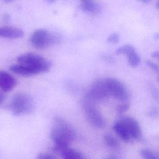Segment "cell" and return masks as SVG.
<instances>
[{
    "instance_id": "cell-1",
    "label": "cell",
    "mask_w": 159,
    "mask_h": 159,
    "mask_svg": "<svg viewBox=\"0 0 159 159\" xmlns=\"http://www.w3.org/2000/svg\"><path fill=\"white\" fill-rule=\"evenodd\" d=\"M75 137V130L66 120L60 117L53 119L50 130V138L54 143V152L61 153L69 147Z\"/></svg>"
},
{
    "instance_id": "cell-2",
    "label": "cell",
    "mask_w": 159,
    "mask_h": 159,
    "mask_svg": "<svg viewBox=\"0 0 159 159\" xmlns=\"http://www.w3.org/2000/svg\"><path fill=\"white\" fill-rule=\"evenodd\" d=\"M8 108L14 116H24L33 111L34 103L30 95L21 92L15 94L12 97Z\"/></svg>"
},
{
    "instance_id": "cell-3",
    "label": "cell",
    "mask_w": 159,
    "mask_h": 159,
    "mask_svg": "<svg viewBox=\"0 0 159 159\" xmlns=\"http://www.w3.org/2000/svg\"><path fill=\"white\" fill-rule=\"evenodd\" d=\"M81 106L88 122L94 128L101 129L106 125V120L96 106V103L85 96L81 101Z\"/></svg>"
},
{
    "instance_id": "cell-4",
    "label": "cell",
    "mask_w": 159,
    "mask_h": 159,
    "mask_svg": "<svg viewBox=\"0 0 159 159\" xmlns=\"http://www.w3.org/2000/svg\"><path fill=\"white\" fill-rule=\"evenodd\" d=\"M61 38L58 34L45 29H37L31 35L30 41L36 48L44 49L49 46L60 42Z\"/></svg>"
},
{
    "instance_id": "cell-5",
    "label": "cell",
    "mask_w": 159,
    "mask_h": 159,
    "mask_svg": "<svg viewBox=\"0 0 159 159\" xmlns=\"http://www.w3.org/2000/svg\"><path fill=\"white\" fill-rule=\"evenodd\" d=\"M19 64L30 66L37 68L40 73L48 71L51 67L50 63L40 55L34 53H26L17 58Z\"/></svg>"
},
{
    "instance_id": "cell-6",
    "label": "cell",
    "mask_w": 159,
    "mask_h": 159,
    "mask_svg": "<svg viewBox=\"0 0 159 159\" xmlns=\"http://www.w3.org/2000/svg\"><path fill=\"white\" fill-rule=\"evenodd\" d=\"M104 81L109 95L121 102H126L128 100L129 91L121 81L112 77L105 78Z\"/></svg>"
},
{
    "instance_id": "cell-7",
    "label": "cell",
    "mask_w": 159,
    "mask_h": 159,
    "mask_svg": "<svg viewBox=\"0 0 159 159\" xmlns=\"http://www.w3.org/2000/svg\"><path fill=\"white\" fill-rule=\"evenodd\" d=\"M109 96L104 79H98L94 81L85 95L96 104L106 101Z\"/></svg>"
},
{
    "instance_id": "cell-8",
    "label": "cell",
    "mask_w": 159,
    "mask_h": 159,
    "mask_svg": "<svg viewBox=\"0 0 159 159\" xmlns=\"http://www.w3.org/2000/svg\"><path fill=\"white\" fill-rule=\"evenodd\" d=\"M117 55H124L127 57L129 65L132 67L137 66L141 61V59L135 48L129 44L124 45L116 50Z\"/></svg>"
},
{
    "instance_id": "cell-9",
    "label": "cell",
    "mask_w": 159,
    "mask_h": 159,
    "mask_svg": "<svg viewBox=\"0 0 159 159\" xmlns=\"http://www.w3.org/2000/svg\"><path fill=\"white\" fill-rule=\"evenodd\" d=\"M127 128L132 139L140 140L142 138V129L139 122L131 116H124L120 119Z\"/></svg>"
},
{
    "instance_id": "cell-10",
    "label": "cell",
    "mask_w": 159,
    "mask_h": 159,
    "mask_svg": "<svg viewBox=\"0 0 159 159\" xmlns=\"http://www.w3.org/2000/svg\"><path fill=\"white\" fill-rule=\"evenodd\" d=\"M17 80L11 73L0 70V89L4 92L12 91L17 85Z\"/></svg>"
},
{
    "instance_id": "cell-11",
    "label": "cell",
    "mask_w": 159,
    "mask_h": 159,
    "mask_svg": "<svg viewBox=\"0 0 159 159\" xmlns=\"http://www.w3.org/2000/svg\"><path fill=\"white\" fill-rule=\"evenodd\" d=\"M9 70L16 75L22 76H30L40 73L39 71L34 67L19 63L11 65L9 67Z\"/></svg>"
},
{
    "instance_id": "cell-12",
    "label": "cell",
    "mask_w": 159,
    "mask_h": 159,
    "mask_svg": "<svg viewBox=\"0 0 159 159\" xmlns=\"http://www.w3.org/2000/svg\"><path fill=\"white\" fill-rule=\"evenodd\" d=\"M24 33L22 30L9 26H4L0 27V37L9 39H17L23 37Z\"/></svg>"
},
{
    "instance_id": "cell-13",
    "label": "cell",
    "mask_w": 159,
    "mask_h": 159,
    "mask_svg": "<svg viewBox=\"0 0 159 159\" xmlns=\"http://www.w3.org/2000/svg\"><path fill=\"white\" fill-rule=\"evenodd\" d=\"M112 128L118 137L124 142H128L132 140L127 128L120 119L114 122Z\"/></svg>"
},
{
    "instance_id": "cell-14",
    "label": "cell",
    "mask_w": 159,
    "mask_h": 159,
    "mask_svg": "<svg viewBox=\"0 0 159 159\" xmlns=\"http://www.w3.org/2000/svg\"><path fill=\"white\" fill-rule=\"evenodd\" d=\"M80 8L83 11L93 14L99 12L101 9L99 4L92 0L82 1V3L80 4Z\"/></svg>"
},
{
    "instance_id": "cell-15",
    "label": "cell",
    "mask_w": 159,
    "mask_h": 159,
    "mask_svg": "<svg viewBox=\"0 0 159 159\" xmlns=\"http://www.w3.org/2000/svg\"><path fill=\"white\" fill-rule=\"evenodd\" d=\"M61 155L63 159H88L80 151L69 147L64 150Z\"/></svg>"
},
{
    "instance_id": "cell-16",
    "label": "cell",
    "mask_w": 159,
    "mask_h": 159,
    "mask_svg": "<svg viewBox=\"0 0 159 159\" xmlns=\"http://www.w3.org/2000/svg\"><path fill=\"white\" fill-rule=\"evenodd\" d=\"M103 141L105 145L113 149L118 148L120 146L119 140L111 134H106L103 136Z\"/></svg>"
},
{
    "instance_id": "cell-17",
    "label": "cell",
    "mask_w": 159,
    "mask_h": 159,
    "mask_svg": "<svg viewBox=\"0 0 159 159\" xmlns=\"http://www.w3.org/2000/svg\"><path fill=\"white\" fill-rule=\"evenodd\" d=\"M140 156L143 159H159L158 155L150 149H142L140 151Z\"/></svg>"
},
{
    "instance_id": "cell-18",
    "label": "cell",
    "mask_w": 159,
    "mask_h": 159,
    "mask_svg": "<svg viewBox=\"0 0 159 159\" xmlns=\"http://www.w3.org/2000/svg\"><path fill=\"white\" fill-rule=\"evenodd\" d=\"M129 104L126 102H123L122 103L117 106L116 108V111L118 114H122L128 111L129 109Z\"/></svg>"
},
{
    "instance_id": "cell-19",
    "label": "cell",
    "mask_w": 159,
    "mask_h": 159,
    "mask_svg": "<svg viewBox=\"0 0 159 159\" xmlns=\"http://www.w3.org/2000/svg\"><path fill=\"white\" fill-rule=\"evenodd\" d=\"M119 36L117 34H116V33L110 35L107 39V42L112 44L117 43L119 42Z\"/></svg>"
},
{
    "instance_id": "cell-20",
    "label": "cell",
    "mask_w": 159,
    "mask_h": 159,
    "mask_svg": "<svg viewBox=\"0 0 159 159\" xmlns=\"http://www.w3.org/2000/svg\"><path fill=\"white\" fill-rule=\"evenodd\" d=\"M35 159H56L55 157L50 153H39Z\"/></svg>"
},
{
    "instance_id": "cell-21",
    "label": "cell",
    "mask_w": 159,
    "mask_h": 159,
    "mask_svg": "<svg viewBox=\"0 0 159 159\" xmlns=\"http://www.w3.org/2000/svg\"><path fill=\"white\" fill-rule=\"evenodd\" d=\"M146 64L148 66H149L154 72L158 73V66L157 64H156L155 63L152 61H150V60H148L146 62Z\"/></svg>"
},
{
    "instance_id": "cell-22",
    "label": "cell",
    "mask_w": 159,
    "mask_h": 159,
    "mask_svg": "<svg viewBox=\"0 0 159 159\" xmlns=\"http://www.w3.org/2000/svg\"><path fill=\"white\" fill-rule=\"evenodd\" d=\"M158 110L155 107H152L148 111V115L152 117H157L158 116Z\"/></svg>"
},
{
    "instance_id": "cell-23",
    "label": "cell",
    "mask_w": 159,
    "mask_h": 159,
    "mask_svg": "<svg viewBox=\"0 0 159 159\" xmlns=\"http://www.w3.org/2000/svg\"><path fill=\"white\" fill-rule=\"evenodd\" d=\"M2 20L6 23L9 22L10 21V20H11L10 15L9 14H7V13L3 14V16H2Z\"/></svg>"
},
{
    "instance_id": "cell-24",
    "label": "cell",
    "mask_w": 159,
    "mask_h": 159,
    "mask_svg": "<svg viewBox=\"0 0 159 159\" xmlns=\"http://www.w3.org/2000/svg\"><path fill=\"white\" fill-rule=\"evenodd\" d=\"M5 99V94L2 91H0V105L3 102Z\"/></svg>"
},
{
    "instance_id": "cell-25",
    "label": "cell",
    "mask_w": 159,
    "mask_h": 159,
    "mask_svg": "<svg viewBox=\"0 0 159 159\" xmlns=\"http://www.w3.org/2000/svg\"><path fill=\"white\" fill-rule=\"evenodd\" d=\"M105 159H119V158L116 155H109V156L107 157Z\"/></svg>"
},
{
    "instance_id": "cell-26",
    "label": "cell",
    "mask_w": 159,
    "mask_h": 159,
    "mask_svg": "<svg viewBox=\"0 0 159 159\" xmlns=\"http://www.w3.org/2000/svg\"><path fill=\"white\" fill-rule=\"evenodd\" d=\"M152 57L154 58H158V52L157 51L153 52L152 54Z\"/></svg>"
},
{
    "instance_id": "cell-27",
    "label": "cell",
    "mask_w": 159,
    "mask_h": 159,
    "mask_svg": "<svg viewBox=\"0 0 159 159\" xmlns=\"http://www.w3.org/2000/svg\"><path fill=\"white\" fill-rule=\"evenodd\" d=\"M5 3H7V4H9V3H11L14 1H15L16 0H2Z\"/></svg>"
},
{
    "instance_id": "cell-28",
    "label": "cell",
    "mask_w": 159,
    "mask_h": 159,
    "mask_svg": "<svg viewBox=\"0 0 159 159\" xmlns=\"http://www.w3.org/2000/svg\"><path fill=\"white\" fill-rule=\"evenodd\" d=\"M138 1H139L143 3H148V2H150L152 0H138Z\"/></svg>"
},
{
    "instance_id": "cell-29",
    "label": "cell",
    "mask_w": 159,
    "mask_h": 159,
    "mask_svg": "<svg viewBox=\"0 0 159 159\" xmlns=\"http://www.w3.org/2000/svg\"><path fill=\"white\" fill-rule=\"evenodd\" d=\"M45 1L48 2H49V3H53V2H55V0H45Z\"/></svg>"
},
{
    "instance_id": "cell-30",
    "label": "cell",
    "mask_w": 159,
    "mask_h": 159,
    "mask_svg": "<svg viewBox=\"0 0 159 159\" xmlns=\"http://www.w3.org/2000/svg\"><path fill=\"white\" fill-rule=\"evenodd\" d=\"M82 1H88V0H81Z\"/></svg>"
}]
</instances>
